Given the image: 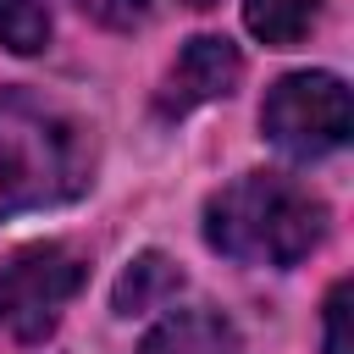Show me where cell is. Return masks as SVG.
Returning a JSON list of instances; mask_svg holds the SVG:
<instances>
[{
  "instance_id": "6da1fadb",
  "label": "cell",
  "mask_w": 354,
  "mask_h": 354,
  "mask_svg": "<svg viewBox=\"0 0 354 354\" xmlns=\"http://www.w3.org/2000/svg\"><path fill=\"white\" fill-rule=\"evenodd\" d=\"M88 171L94 144L72 111L28 88H0V221L77 199Z\"/></svg>"
},
{
  "instance_id": "7a4b0ae2",
  "label": "cell",
  "mask_w": 354,
  "mask_h": 354,
  "mask_svg": "<svg viewBox=\"0 0 354 354\" xmlns=\"http://www.w3.org/2000/svg\"><path fill=\"white\" fill-rule=\"evenodd\" d=\"M321 238L326 205L282 171H243L205 199V243L238 266H299Z\"/></svg>"
},
{
  "instance_id": "3957f363",
  "label": "cell",
  "mask_w": 354,
  "mask_h": 354,
  "mask_svg": "<svg viewBox=\"0 0 354 354\" xmlns=\"http://www.w3.org/2000/svg\"><path fill=\"white\" fill-rule=\"evenodd\" d=\"M260 127L293 160H315V155L343 149L348 133H354V105H348L343 77H332V72H288L266 94Z\"/></svg>"
},
{
  "instance_id": "277c9868",
  "label": "cell",
  "mask_w": 354,
  "mask_h": 354,
  "mask_svg": "<svg viewBox=\"0 0 354 354\" xmlns=\"http://www.w3.org/2000/svg\"><path fill=\"white\" fill-rule=\"evenodd\" d=\"M77 288H83V260L66 243H28L0 254V332L17 343L50 337Z\"/></svg>"
},
{
  "instance_id": "5b68a950",
  "label": "cell",
  "mask_w": 354,
  "mask_h": 354,
  "mask_svg": "<svg viewBox=\"0 0 354 354\" xmlns=\"http://www.w3.org/2000/svg\"><path fill=\"white\" fill-rule=\"evenodd\" d=\"M238 77H243L238 44L221 39V33H199V39H188L183 55L171 61V72H166L155 105H160V116H188V111H199V105L232 94Z\"/></svg>"
},
{
  "instance_id": "8992f818",
  "label": "cell",
  "mask_w": 354,
  "mask_h": 354,
  "mask_svg": "<svg viewBox=\"0 0 354 354\" xmlns=\"http://www.w3.org/2000/svg\"><path fill=\"white\" fill-rule=\"evenodd\" d=\"M138 354H243V337L221 310H171Z\"/></svg>"
},
{
  "instance_id": "52a82bcc",
  "label": "cell",
  "mask_w": 354,
  "mask_h": 354,
  "mask_svg": "<svg viewBox=\"0 0 354 354\" xmlns=\"http://www.w3.org/2000/svg\"><path fill=\"white\" fill-rule=\"evenodd\" d=\"M177 288H183V271H177L160 249H144V254L116 277L111 304H116V315H144V310H160L166 299H177Z\"/></svg>"
},
{
  "instance_id": "ba28073f",
  "label": "cell",
  "mask_w": 354,
  "mask_h": 354,
  "mask_svg": "<svg viewBox=\"0 0 354 354\" xmlns=\"http://www.w3.org/2000/svg\"><path fill=\"white\" fill-rule=\"evenodd\" d=\"M321 17V0H243V28L271 44V50H293Z\"/></svg>"
},
{
  "instance_id": "9c48e42d",
  "label": "cell",
  "mask_w": 354,
  "mask_h": 354,
  "mask_svg": "<svg viewBox=\"0 0 354 354\" xmlns=\"http://www.w3.org/2000/svg\"><path fill=\"white\" fill-rule=\"evenodd\" d=\"M0 44L11 55H39L50 44V11H44V0H0Z\"/></svg>"
},
{
  "instance_id": "30bf717a",
  "label": "cell",
  "mask_w": 354,
  "mask_h": 354,
  "mask_svg": "<svg viewBox=\"0 0 354 354\" xmlns=\"http://www.w3.org/2000/svg\"><path fill=\"white\" fill-rule=\"evenodd\" d=\"M348 321H354V282L343 277V282L326 293V304H321V354H354Z\"/></svg>"
},
{
  "instance_id": "8fae6325",
  "label": "cell",
  "mask_w": 354,
  "mask_h": 354,
  "mask_svg": "<svg viewBox=\"0 0 354 354\" xmlns=\"http://www.w3.org/2000/svg\"><path fill=\"white\" fill-rule=\"evenodd\" d=\"M88 22H100V28H116V33H127V28H144L149 22V0H72Z\"/></svg>"
},
{
  "instance_id": "7c38bea8",
  "label": "cell",
  "mask_w": 354,
  "mask_h": 354,
  "mask_svg": "<svg viewBox=\"0 0 354 354\" xmlns=\"http://www.w3.org/2000/svg\"><path fill=\"white\" fill-rule=\"evenodd\" d=\"M183 6H216V0H183Z\"/></svg>"
}]
</instances>
